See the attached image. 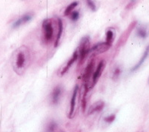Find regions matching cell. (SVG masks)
I'll return each mask as SVG.
<instances>
[{
  "instance_id": "ba28073f",
  "label": "cell",
  "mask_w": 149,
  "mask_h": 132,
  "mask_svg": "<svg viewBox=\"0 0 149 132\" xmlns=\"http://www.w3.org/2000/svg\"><path fill=\"white\" fill-rule=\"evenodd\" d=\"M78 92V86L76 85L74 86V89L73 90L72 95L71 101H70V107H69V111L68 113V117L69 119L72 118L73 114L74 112V109H75V104H76V98L77 94Z\"/></svg>"
},
{
  "instance_id": "9c48e42d",
  "label": "cell",
  "mask_w": 149,
  "mask_h": 132,
  "mask_svg": "<svg viewBox=\"0 0 149 132\" xmlns=\"http://www.w3.org/2000/svg\"><path fill=\"white\" fill-rule=\"evenodd\" d=\"M33 14L32 13H28V14H26V15H23L22 17H20L18 20L15 21L12 25V27L14 29H16V28H18L20 26L24 25V24L28 22H29L30 20L33 19Z\"/></svg>"
},
{
  "instance_id": "4fadbf2b",
  "label": "cell",
  "mask_w": 149,
  "mask_h": 132,
  "mask_svg": "<svg viewBox=\"0 0 149 132\" xmlns=\"http://www.w3.org/2000/svg\"><path fill=\"white\" fill-rule=\"evenodd\" d=\"M149 55V45L147 47H146V50H145V52H144V53L142 54V57H141V59H139V61L138 63L136 64V65H135V66H133V68H132V69H131V71H136L137 69L139 68L142 65V64L144 63V62L146 61V59L148 58V56Z\"/></svg>"
},
{
  "instance_id": "30bf717a",
  "label": "cell",
  "mask_w": 149,
  "mask_h": 132,
  "mask_svg": "<svg viewBox=\"0 0 149 132\" xmlns=\"http://www.w3.org/2000/svg\"><path fill=\"white\" fill-rule=\"evenodd\" d=\"M78 50H75L74 53H73V54H72V58L70 59H69V61L67 62V63H66V65H65V66H64L63 68L62 69V71H60V76H63L64 74H65V73H66L68 71H69V69L72 67V65L73 64H74V62H75L77 59H78Z\"/></svg>"
},
{
  "instance_id": "ac0fdd59",
  "label": "cell",
  "mask_w": 149,
  "mask_h": 132,
  "mask_svg": "<svg viewBox=\"0 0 149 132\" xmlns=\"http://www.w3.org/2000/svg\"><path fill=\"white\" fill-rule=\"evenodd\" d=\"M120 72H121V71H120V68H119V67L115 68L114 69V71H113V73H112V79H113V80H117V79L119 77V76H120Z\"/></svg>"
},
{
  "instance_id": "44dd1931",
  "label": "cell",
  "mask_w": 149,
  "mask_h": 132,
  "mask_svg": "<svg viewBox=\"0 0 149 132\" xmlns=\"http://www.w3.org/2000/svg\"><path fill=\"white\" fill-rule=\"evenodd\" d=\"M115 117H116V116H115V114H111V115H109V116H106V117L104 119V120H105L106 122H108L110 124V123L113 122L115 121Z\"/></svg>"
},
{
  "instance_id": "2e32d148",
  "label": "cell",
  "mask_w": 149,
  "mask_h": 132,
  "mask_svg": "<svg viewBox=\"0 0 149 132\" xmlns=\"http://www.w3.org/2000/svg\"><path fill=\"white\" fill-rule=\"evenodd\" d=\"M78 2H72V3L70 4V5H69V6H67V8H65V11H64V15H65V16H69V15L72 12L74 8H75L78 6Z\"/></svg>"
},
{
  "instance_id": "7402d4cb",
  "label": "cell",
  "mask_w": 149,
  "mask_h": 132,
  "mask_svg": "<svg viewBox=\"0 0 149 132\" xmlns=\"http://www.w3.org/2000/svg\"><path fill=\"white\" fill-rule=\"evenodd\" d=\"M135 2H136V0H130V3L128 4V6H127V8H129L132 7V6H133L135 4Z\"/></svg>"
},
{
  "instance_id": "e0dca14e",
  "label": "cell",
  "mask_w": 149,
  "mask_h": 132,
  "mask_svg": "<svg viewBox=\"0 0 149 132\" xmlns=\"http://www.w3.org/2000/svg\"><path fill=\"white\" fill-rule=\"evenodd\" d=\"M57 129V124L56 122L51 121L46 126L45 132H55Z\"/></svg>"
},
{
  "instance_id": "6da1fadb",
  "label": "cell",
  "mask_w": 149,
  "mask_h": 132,
  "mask_svg": "<svg viewBox=\"0 0 149 132\" xmlns=\"http://www.w3.org/2000/svg\"><path fill=\"white\" fill-rule=\"evenodd\" d=\"M31 62V53L26 46L18 47L13 53L11 64L15 72L22 75L28 68Z\"/></svg>"
},
{
  "instance_id": "d6986e66",
  "label": "cell",
  "mask_w": 149,
  "mask_h": 132,
  "mask_svg": "<svg viewBox=\"0 0 149 132\" xmlns=\"http://www.w3.org/2000/svg\"><path fill=\"white\" fill-rule=\"evenodd\" d=\"M70 16V18L72 21H76V20H78L79 18V16H80V14H79V11H72V12L69 15Z\"/></svg>"
},
{
  "instance_id": "52a82bcc",
  "label": "cell",
  "mask_w": 149,
  "mask_h": 132,
  "mask_svg": "<svg viewBox=\"0 0 149 132\" xmlns=\"http://www.w3.org/2000/svg\"><path fill=\"white\" fill-rule=\"evenodd\" d=\"M63 89L60 86H57L53 89L51 94V103L53 105H56L59 103L62 95Z\"/></svg>"
},
{
  "instance_id": "277c9868",
  "label": "cell",
  "mask_w": 149,
  "mask_h": 132,
  "mask_svg": "<svg viewBox=\"0 0 149 132\" xmlns=\"http://www.w3.org/2000/svg\"><path fill=\"white\" fill-rule=\"evenodd\" d=\"M94 65L95 62L94 60L91 59L88 65H87L85 70L84 71V74H83V76H82V80H83V83H84V85L87 86L89 87V89H91V83H90V80H91V77L92 76L93 72V69H94Z\"/></svg>"
},
{
  "instance_id": "3957f363",
  "label": "cell",
  "mask_w": 149,
  "mask_h": 132,
  "mask_svg": "<svg viewBox=\"0 0 149 132\" xmlns=\"http://www.w3.org/2000/svg\"><path fill=\"white\" fill-rule=\"evenodd\" d=\"M44 40L46 43L51 41L54 38V27L50 19H45L42 23Z\"/></svg>"
},
{
  "instance_id": "9a60e30c",
  "label": "cell",
  "mask_w": 149,
  "mask_h": 132,
  "mask_svg": "<svg viewBox=\"0 0 149 132\" xmlns=\"http://www.w3.org/2000/svg\"><path fill=\"white\" fill-rule=\"evenodd\" d=\"M115 30L113 29H108L106 34V42L109 44H112V42L115 39Z\"/></svg>"
},
{
  "instance_id": "8fae6325",
  "label": "cell",
  "mask_w": 149,
  "mask_h": 132,
  "mask_svg": "<svg viewBox=\"0 0 149 132\" xmlns=\"http://www.w3.org/2000/svg\"><path fill=\"white\" fill-rule=\"evenodd\" d=\"M137 36L140 38L145 39L149 35V26L146 25L139 26L136 29Z\"/></svg>"
},
{
  "instance_id": "7c38bea8",
  "label": "cell",
  "mask_w": 149,
  "mask_h": 132,
  "mask_svg": "<svg viewBox=\"0 0 149 132\" xmlns=\"http://www.w3.org/2000/svg\"><path fill=\"white\" fill-rule=\"evenodd\" d=\"M104 107H105V103L103 102H102V101L96 102V103H94L90 107L89 110H88V114L91 115V114L95 113L100 112V111H102Z\"/></svg>"
},
{
  "instance_id": "7a4b0ae2",
  "label": "cell",
  "mask_w": 149,
  "mask_h": 132,
  "mask_svg": "<svg viewBox=\"0 0 149 132\" xmlns=\"http://www.w3.org/2000/svg\"><path fill=\"white\" fill-rule=\"evenodd\" d=\"M77 50L78 53L79 65L84 62L87 56L90 53L91 47H90V38L88 36H84L81 38L79 46Z\"/></svg>"
},
{
  "instance_id": "5b68a950",
  "label": "cell",
  "mask_w": 149,
  "mask_h": 132,
  "mask_svg": "<svg viewBox=\"0 0 149 132\" xmlns=\"http://www.w3.org/2000/svg\"><path fill=\"white\" fill-rule=\"evenodd\" d=\"M111 47V44L106 43V41L100 42V43L96 44V45H94L92 48H91L90 53H92V54L96 56V55L101 54V53L106 52L107 50H109V48Z\"/></svg>"
},
{
  "instance_id": "5bb4252c",
  "label": "cell",
  "mask_w": 149,
  "mask_h": 132,
  "mask_svg": "<svg viewBox=\"0 0 149 132\" xmlns=\"http://www.w3.org/2000/svg\"><path fill=\"white\" fill-rule=\"evenodd\" d=\"M63 21L60 18H58V32L56 35V40L54 42V47H56L58 46L59 42L60 41V38L63 35Z\"/></svg>"
},
{
  "instance_id": "ffe728a7",
  "label": "cell",
  "mask_w": 149,
  "mask_h": 132,
  "mask_svg": "<svg viewBox=\"0 0 149 132\" xmlns=\"http://www.w3.org/2000/svg\"><path fill=\"white\" fill-rule=\"evenodd\" d=\"M87 4L88 7L91 9V11H96V7L94 2H93V0H87Z\"/></svg>"
},
{
  "instance_id": "8992f818",
  "label": "cell",
  "mask_w": 149,
  "mask_h": 132,
  "mask_svg": "<svg viewBox=\"0 0 149 132\" xmlns=\"http://www.w3.org/2000/svg\"><path fill=\"white\" fill-rule=\"evenodd\" d=\"M104 68H105V62L104 61H101L99 63L98 66L96 68V71L93 72V78H92V82L91 83V89L96 85V83L98 81L99 78L100 77V76L102 75V73L104 70Z\"/></svg>"
}]
</instances>
